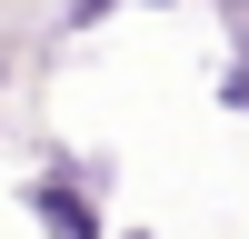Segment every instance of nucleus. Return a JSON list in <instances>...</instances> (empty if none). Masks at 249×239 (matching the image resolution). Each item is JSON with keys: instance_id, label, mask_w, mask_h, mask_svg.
Here are the masks:
<instances>
[{"instance_id": "f257e3e1", "label": "nucleus", "mask_w": 249, "mask_h": 239, "mask_svg": "<svg viewBox=\"0 0 249 239\" xmlns=\"http://www.w3.org/2000/svg\"><path fill=\"white\" fill-rule=\"evenodd\" d=\"M100 170H50V179H30V209L50 219V229H100Z\"/></svg>"}, {"instance_id": "f03ea898", "label": "nucleus", "mask_w": 249, "mask_h": 239, "mask_svg": "<svg viewBox=\"0 0 249 239\" xmlns=\"http://www.w3.org/2000/svg\"><path fill=\"white\" fill-rule=\"evenodd\" d=\"M100 10H120V0H80V10H70V20H100Z\"/></svg>"}]
</instances>
